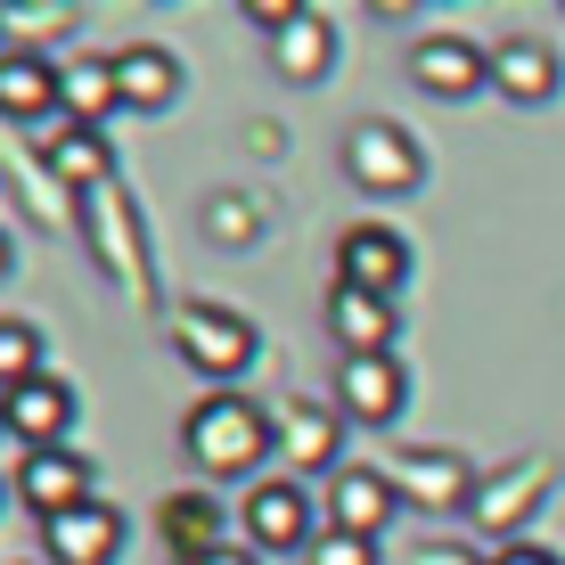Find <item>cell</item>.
Wrapping results in <instances>:
<instances>
[{"label":"cell","instance_id":"cell-10","mask_svg":"<svg viewBox=\"0 0 565 565\" xmlns=\"http://www.w3.org/2000/svg\"><path fill=\"white\" fill-rule=\"evenodd\" d=\"M557 50L541 42V33H509V42H492V90L509 107H550L557 99Z\"/></svg>","mask_w":565,"mask_h":565},{"label":"cell","instance_id":"cell-13","mask_svg":"<svg viewBox=\"0 0 565 565\" xmlns=\"http://www.w3.org/2000/svg\"><path fill=\"white\" fill-rule=\"evenodd\" d=\"M394 509H402L394 476H369V467H344L337 492H328V516H337V533H353V541H377L385 524H394Z\"/></svg>","mask_w":565,"mask_h":565},{"label":"cell","instance_id":"cell-22","mask_svg":"<svg viewBox=\"0 0 565 565\" xmlns=\"http://www.w3.org/2000/svg\"><path fill=\"white\" fill-rule=\"evenodd\" d=\"M42 377V337H33V320H0V394H17V385Z\"/></svg>","mask_w":565,"mask_h":565},{"label":"cell","instance_id":"cell-8","mask_svg":"<svg viewBox=\"0 0 565 565\" xmlns=\"http://www.w3.org/2000/svg\"><path fill=\"white\" fill-rule=\"evenodd\" d=\"M0 426H9L25 451H66V426H74V394H66V377H33V385H17V394H0Z\"/></svg>","mask_w":565,"mask_h":565},{"label":"cell","instance_id":"cell-19","mask_svg":"<svg viewBox=\"0 0 565 565\" xmlns=\"http://www.w3.org/2000/svg\"><path fill=\"white\" fill-rule=\"evenodd\" d=\"M270 66L287 74V83H320L328 66H337V33H328V17H296L287 33H270Z\"/></svg>","mask_w":565,"mask_h":565},{"label":"cell","instance_id":"cell-18","mask_svg":"<svg viewBox=\"0 0 565 565\" xmlns=\"http://www.w3.org/2000/svg\"><path fill=\"white\" fill-rule=\"evenodd\" d=\"M50 107H57V66L33 57V50H9L0 57V115H9V124H33V115H50Z\"/></svg>","mask_w":565,"mask_h":565},{"label":"cell","instance_id":"cell-23","mask_svg":"<svg viewBox=\"0 0 565 565\" xmlns=\"http://www.w3.org/2000/svg\"><path fill=\"white\" fill-rule=\"evenodd\" d=\"M311 565H377V541H353V533L328 524V533L311 541Z\"/></svg>","mask_w":565,"mask_h":565},{"label":"cell","instance_id":"cell-12","mask_svg":"<svg viewBox=\"0 0 565 565\" xmlns=\"http://www.w3.org/2000/svg\"><path fill=\"white\" fill-rule=\"evenodd\" d=\"M328 337L344 344V361L394 353V296H361V287H337V296H328Z\"/></svg>","mask_w":565,"mask_h":565},{"label":"cell","instance_id":"cell-21","mask_svg":"<svg viewBox=\"0 0 565 565\" xmlns=\"http://www.w3.org/2000/svg\"><path fill=\"white\" fill-rule=\"evenodd\" d=\"M50 172H57V181H107V140H99V131H83V124H66V131H57V140H50Z\"/></svg>","mask_w":565,"mask_h":565},{"label":"cell","instance_id":"cell-16","mask_svg":"<svg viewBox=\"0 0 565 565\" xmlns=\"http://www.w3.org/2000/svg\"><path fill=\"white\" fill-rule=\"evenodd\" d=\"M57 107H66L83 131H99L107 115L124 107V83H115V57H74V66H57Z\"/></svg>","mask_w":565,"mask_h":565},{"label":"cell","instance_id":"cell-27","mask_svg":"<svg viewBox=\"0 0 565 565\" xmlns=\"http://www.w3.org/2000/svg\"><path fill=\"white\" fill-rule=\"evenodd\" d=\"M205 565H263L255 550H222V557H205Z\"/></svg>","mask_w":565,"mask_h":565},{"label":"cell","instance_id":"cell-9","mask_svg":"<svg viewBox=\"0 0 565 565\" xmlns=\"http://www.w3.org/2000/svg\"><path fill=\"white\" fill-rule=\"evenodd\" d=\"M402 402H411V377H402L394 353H369V361H344V369H337V411H344V418L394 426Z\"/></svg>","mask_w":565,"mask_h":565},{"label":"cell","instance_id":"cell-14","mask_svg":"<svg viewBox=\"0 0 565 565\" xmlns=\"http://www.w3.org/2000/svg\"><path fill=\"white\" fill-rule=\"evenodd\" d=\"M222 550H230V533H222V509H213V492L164 500V557H172V565H205V557H222Z\"/></svg>","mask_w":565,"mask_h":565},{"label":"cell","instance_id":"cell-26","mask_svg":"<svg viewBox=\"0 0 565 565\" xmlns=\"http://www.w3.org/2000/svg\"><path fill=\"white\" fill-rule=\"evenodd\" d=\"M492 565H565L557 550H541V541H509V550H500Z\"/></svg>","mask_w":565,"mask_h":565},{"label":"cell","instance_id":"cell-1","mask_svg":"<svg viewBox=\"0 0 565 565\" xmlns=\"http://www.w3.org/2000/svg\"><path fill=\"white\" fill-rule=\"evenodd\" d=\"M181 443H189V459H198L205 476H263V459L279 451V426L246 394H205L198 411H189Z\"/></svg>","mask_w":565,"mask_h":565},{"label":"cell","instance_id":"cell-24","mask_svg":"<svg viewBox=\"0 0 565 565\" xmlns=\"http://www.w3.org/2000/svg\"><path fill=\"white\" fill-rule=\"evenodd\" d=\"M418 565H492V557H476V550H459V541H426Z\"/></svg>","mask_w":565,"mask_h":565},{"label":"cell","instance_id":"cell-3","mask_svg":"<svg viewBox=\"0 0 565 565\" xmlns=\"http://www.w3.org/2000/svg\"><path fill=\"white\" fill-rule=\"evenodd\" d=\"M344 172H353L361 189H377V198H402V189L426 181V156L402 124H385V115H369V124L344 131Z\"/></svg>","mask_w":565,"mask_h":565},{"label":"cell","instance_id":"cell-7","mask_svg":"<svg viewBox=\"0 0 565 565\" xmlns=\"http://www.w3.org/2000/svg\"><path fill=\"white\" fill-rule=\"evenodd\" d=\"M17 500H25L42 524L57 516H74V509H90V459L83 451H25V467H17Z\"/></svg>","mask_w":565,"mask_h":565},{"label":"cell","instance_id":"cell-6","mask_svg":"<svg viewBox=\"0 0 565 565\" xmlns=\"http://www.w3.org/2000/svg\"><path fill=\"white\" fill-rule=\"evenodd\" d=\"M311 492L296 476H263L246 492V550H311Z\"/></svg>","mask_w":565,"mask_h":565},{"label":"cell","instance_id":"cell-4","mask_svg":"<svg viewBox=\"0 0 565 565\" xmlns=\"http://www.w3.org/2000/svg\"><path fill=\"white\" fill-rule=\"evenodd\" d=\"M411 83L426 99H476V90L492 83V50L467 42V33H426L411 50Z\"/></svg>","mask_w":565,"mask_h":565},{"label":"cell","instance_id":"cell-2","mask_svg":"<svg viewBox=\"0 0 565 565\" xmlns=\"http://www.w3.org/2000/svg\"><path fill=\"white\" fill-rule=\"evenodd\" d=\"M172 344H181V361L198 369V377H213L222 394H230L238 369H255V328H246L238 311H222V303H172Z\"/></svg>","mask_w":565,"mask_h":565},{"label":"cell","instance_id":"cell-20","mask_svg":"<svg viewBox=\"0 0 565 565\" xmlns=\"http://www.w3.org/2000/svg\"><path fill=\"white\" fill-rule=\"evenodd\" d=\"M279 443L296 451V467H328L337 459V411H320V402H296L279 426Z\"/></svg>","mask_w":565,"mask_h":565},{"label":"cell","instance_id":"cell-17","mask_svg":"<svg viewBox=\"0 0 565 565\" xmlns=\"http://www.w3.org/2000/svg\"><path fill=\"white\" fill-rule=\"evenodd\" d=\"M394 492L426 500V509H459V500L476 492V476H467L459 451H411V459L394 467Z\"/></svg>","mask_w":565,"mask_h":565},{"label":"cell","instance_id":"cell-15","mask_svg":"<svg viewBox=\"0 0 565 565\" xmlns=\"http://www.w3.org/2000/svg\"><path fill=\"white\" fill-rule=\"evenodd\" d=\"M115 83H124V107L164 115L172 99H181V57H172V50H156V42H131L124 57H115Z\"/></svg>","mask_w":565,"mask_h":565},{"label":"cell","instance_id":"cell-5","mask_svg":"<svg viewBox=\"0 0 565 565\" xmlns=\"http://www.w3.org/2000/svg\"><path fill=\"white\" fill-rule=\"evenodd\" d=\"M411 279V246H402V230L385 222H353L337 238V287H361V296H394V287Z\"/></svg>","mask_w":565,"mask_h":565},{"label":"cell","instance_id":"cell-11","mask_svg":"<svg viewBox=\"0 0 565 565\" xmlns=\"http://www.w3.org/2000/svg\"><path fill=\"white\" fill-rule=\"evenodd\" d=\"M42 550H50V565H115L124 557V509H115V500H90V509L42 524Z\"/></svg>","mask_w":565,"mask_h":565},{"label":"cell","instance_id":"cell-28","mask_svg":"<svg viewBox=\"0 0 565 565\" xmlns=\"http://www.w3.org/2000/svg\"><path fill=\"white\" fill-rule=\"evenodd\" d=\"M0 279H9V238H0Z\"/></svg>","mask_w":565,"mask_h":565},{"label":"cell","instance_id":"cell-25","mask_svg":"<svg viewBox=\"0 0 565 565\" xmlns=\"http://www.w3.org/2000/svg\"><path fill=\"white\" fill-rule=\"evenodd\" d=\"M246 17H255V25H270V33H287L303 9H287V0H246Z\"/></svg>","mask_w":565,"mask_h":565}]
</instances>
